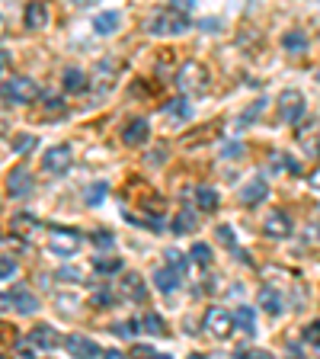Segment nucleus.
Masks as SVG:
<instances>
[{"label":"nucleus","mask_w":320,"mask_h":359,"mask_svg":"<svg viewBox=\"0 0 320 359\" xmlns=\"http://www.w3.org/2000/svg\"><path fill=\"white\" fill-rule=\"evenodd\" d=\"M189 16L183 13V10H160V13H154L148 22H144V29L151 32V36L157 39H173V36H183V32H189Z\"/></svg>","instance_id":"obj_1"},{"label":"nucleus","mask_w":320,"mask_h":359,"mask_svg":"<svg viewBox=\"0 0 320 359\" xmlns=\"http://www.w3.org/2000/svg\"><path fill=\"white\" fill-rule=\"evenodd\" d=\"M0 97L7 100V103H32V100H39V87L36 81H29V77H10V81L0 83Z\"/></svg>","instance_id":"obj_2"},{"label":"nucleus","mask_w":320,"mask_h":359,"mask_svg":"<svg viewBox=\"0 0 320 359\" xmlns=\"http://www.w3.org/2000/svg\"><path fill=\"white\" fill-rule=\"evenodd\" d=\"M205 330H209L211 337H218V340L231 337V330H234V314L228 311V308H221V305H211L209 311H205Z\"/></svg>","instance_id":"obj_3"},{"label":"nucleus","mask_w":320,"mask_h":359,"mask_svg":"<svg viewBox=\"0 0 320 359\" xmlns=\"http://www.w3.org/2000/svg\"><path fill=\"white\" fill-rule=\"evenodd\" d=\"M279 116L288 126L301 122V116H305V97H301L298 90H285L282 97H279Z\"/></svg>","instance_id":"obj_4"},{"label":"nucleus","mask_w":320,"mask_h":359,"mask_svg":"<svg viewBox=\"0 0 320 359\" xmlns=\"http://www.w3.org/2000/svg\"><path fill=\"white\" fill-rule=\"evenodd\" d=\"M77 247H81V234L67 231V228H55L52 238H48V250L58 257H74Z\"/></svg>","instance_id":"obj_5"},{"label":"nucleus","mask_w":320,"mask_h":359,"mask_svg":"<svg viewBox=\"0 0 320 359\" xmlns=\"http://www.w3.org/2000/svg\"><path fill=\"white\" fill-rule=\"evenodd\" d=\"M176 83H179V90H189V93H195V90H202L205 83H209V71H205L202 65H195V61H189V65L179 67Z\"/></svg>","instance_id":"obj_6"},{"label":"nucleus","mask_w":320,"mask_h":359,"mask_svg":"<svg viewBox=\"0 0 320 359\" xmlns=\"http://www.w3.org/2000/svg\"><path fill=\"white\" fill-rule=\"evenodd\" d=\"M71 164H74V154H71L67 144H55V148H48L45 151V157H42V167L48 173H67L71 170Z\"/></svg>","instance_id":"obj_7"},{"label":"nucleus","mask_w":320,"mask_h":359,"mask_svg":"<svg viewBox=\"0 0 320 359\" xmlns=\"http://www.w3.org/2000/svg\"><path fill=\"white\" fill-rule=\"evenodd\" d=\"M32 187H36V180H32V173L26 170V167H16V170H10V177H7V193L10 196H29L32 193Z\"/></svg>","instance_id":"obj_8"},{"label":"nucleus","mask_w":320,"mask_h":359,"mask_svg":"<svg viewBox=\"0 0 320 359\" xmlns=\"http://www.w3.org/2000/svg\"><path fill=\"white\" fill-rule=\"evenodd\" d=\"M64 346H67V353H74V356H103V346L99 344H93L90 337H81V334H71L64 340Z\"/></svg>","instance_id":"obj_9"},{"label":"nucleus","mask_w":320,"mask_h":359,"mask_svg":"<svg viewBox=\"0 0 320 359\" xmlns=\"http://www.w3.org/2000/svg\"><path fill=\"white\" fill-rule=\"evenodd\" d=\"M7 302H10V305H13L20 314H36V311H39V299L32 295L29 289H22V285H16V289L10 292Z\"/></svg>","instance_id":"obj_10"},{"label":"nucleus","mask_w":320,"mask_h":359,"mask_svg":"<svg viewBox=\"0 0 320 359\" xmlns=\"http://www.w3.org/2000/svg\"><path fill=\"white\" fill-rule=\"evenodd\" d=\"M119 26H122L119 10H103V13L93 16V32L97 36H112V32H119Z\"/></svg>","instance_id":"obj_11"},{"label":"nucleus","mask_w":320,"mask_h":359,"mask_svg":"<svg viewBox=\"0 0 320 359\" xmlns=\"http://www.w3.org/2000/svg\"><path fill=\"white\" fill-rule=\"evenodd\" d=\"M179 285H183V269L167 266V269H157V273H154V289H160V292H176Z\"/></svg>","instance_id":"obj_12"},{"label":"nucleus","mask_w":320,"mask_h":359,"mask_svg":"<svg viewBox=\"0 0 320 359\" xmlns=\"http://www.w3.org/2000/svg\"><path fill=\"white\" fill-rule=\"evenodd\" d=\"M148 135H151L148 119H132V122H125V128H122V142L125 144H144L148 142Z\"/></svg>","instance_id":"obj_13"},{"label":"nucleus","mask_w":320,"mask_h":359,"mask_svg":"<svg viewBox=\"0 0 320 359\" xmlns=\"http://www.w3.org/2000/svg\"><path fill=\"white\" fill-rule=\"evenodd\" d=\"M266 196H269V183L263 177L250 180V183L240 189V202H244V205H256V202H263Z\"/></svg>","instance_id":"obj_14"},{"label":"nucleus","mask_w":320,"mask_h":359,"mask_svg":"<svg viewBox=\"0 0 320 359\" xmlns=\"http://www.w3.org/2000/svg\"><path fill=\"white\" fill-rule=\"evenodd\" d=\"M29 344L39 346V350H55V346H61L64 340H61V337L55 334L52 327H45V324H42V327H36V330L29 334Z\"/></svg>","instance_id":"obj_15"},{"label":"nucleus","mask_w":320,"mask_h":359,"mask_svg":"<svg viewBox=\"0 0 320 359\" xmlns=\"http://www.w3.org/2000/svg\"><path fill=\"white\" fill-rule=\"evenodd\" d=\"M48 4H45V0H32L29 7H26V26H29V29H42L45 22H48Z\"/></svg>","instance_id":"obj_16"},{"label":"nucleus","mask_w":320,"mask_h":359,"mask_svg":"<svg viewBox=\"0 0 320 359\" xmlns=\"http://www.w3.org/2000/svg\"><path fill=\"white\" fill-rule=\"evenodd\" d=\"M234 327L240 330V334L253 337L256 334V311L250 305H240L237 311H234Z\"/></svg>","instance_id":"obj_17"},{"label":"nucleus","mask_w":320,"mask_h":359,"mask_svg":"<svg viewBox=\"0 0 320 359\" xmlns=\"http://www.w3.org/2000/svg\"><path fill=\"white\" fill-rule=\"evenodd\" d=\"M256 302H260V305H263V311H269V314H282V308H285V302H282V292L269 289V285H263V289H260V295H256Z\"/></svg>","instance_id":"obj_18"},{"label":"nucleus","mask_w":320,"mask_h":359,"mask_svg":"<svg viewBox=\"0 0 320 359\" xmlns=\"http://www.w3.org/2000/svg\"><path fill=\"white\" fill-rule=\"evenodd\" d=\"M266 234L269 238H288L291 234V218L282 215V212H272L266 218Z\"/></svg>","instance_id":"obj_19"},{"label":"nucleus","mask_w":320,"mask_h":359,"mask_svg":"<svg viewBox=\"0 0 320 359\" xmlns=\"http://www.w3.org/2000/svg\"><path fill=\"white\" fill-rule=\"evenodd\" d=\"M61 83H64L67 93H81V90H87V74H83L81 67H67Z\"/></svg>","instance_id":"obj_20"},{"label":"nucleus","mask_w":320,"mask_h":359,"mask_svg":"<svg viewBox=\"0 0 320 359\" xmlns=\"http://www.w3.org/2000/svg\"><path fill=\"white\" fill-rule=\"evenodd\" d=\"M122 289H125V295H128V299H134V302H144V295H148L144 279L138 276V273H128V276L122 279Z\"/></svg>","instance_id":"obj_21"},{"label":"nucleus","mask_w":320,"mask_h":359,"mask_svg":"<svg viewBox=\"0 0 320 359\" xmlns=\"http://www.w3.org/2000/svg\"><path fill=\"white\" fill-rule=\"evenodd\" d=\"M282 48H288L291 55H301V52H307V32H301V29H291V32H285V36H282Z\"/></svg>","instance_id":"obj_22"},{"label":"nucleus","mask_w":320,"mask_h":359,"mask_svg":"<svg viewBox=\"0 0 320 359\" xmlns=\"http://www.w3.org/2000/svg\"><path fill=\"white\" fill-rule=\"evenodd\" d=\"M195 205H199L202 212H215L218 209V193L211 187H199L195 189Z\"/></svg>","instance_id":"obj_23"},{"label":"nucleus","mask_w":320,"mask_h":359,"mask_svg":"<svg viewBox=\"0 0 320 359\" xmlns=\"http://www.w3.org/2000/svg\"><path fill=\"white\" fill-rule=\"evenodd\" d=\"M173 231L176 234H189L195 231V212L193 209H183L176 218H173Z\"/></svg>","instance_id":"obj_24"},{"label":"nucleus","mask_w":320,"mask_h":359,"mask_svg":"<svg viewBox=\"0 0 320 359\" xmlns=\"http://www.w3.org/2000/svg\"><path fill=\"white\" fill-rule=\"evenodd\" d=\"M138 327H144V334H164L167 324H164V318H157V314H148V318H141V321H138Z\"/></svg>","instance_id":"obj_25"},{"label":"nucleus","mask_w":320,"mask_h":359,"mask_svg":"<svg viewBox=\"0 0 320 359\" xmlns=\"http://www.w3.org/2000/svg\"><path fill=\"white\" fill-rule=\"evenodd\" d=\"M189 257H193L195 263H202V266H209L211 263V250H209V244H193V250H189Z\"/></svg>","instance_id":"obj_26"},{"label":"nucleus","mask_w":320,"mask_h":359,"mask_svg":"<svg viewBox=\"0 0 320 359\" xmlns=\"http://www.w3.org/2000/svg\"><path fill=\"white\" fill-rule=\"evenodd\" d=\"M167 112H170V116H179V119H189V116H193V109H189V103L183 97L173 100V103L167 106Z\"/></svg>","instance_id":"obj_27"},{"label":"nucleus","mask_w":320,"mask_h":359,"mask_svg":"<svg viewBox=\"0 0 320 359\" xmlns=\"http://www.w3.org/2000/svg\"><path fill=\"white\" fill-rule=\"evenodd\" d=\"M16 276V260L10 254H0V279H13Z\"/></svg>","instance_id":"obj_28"},{"label":"nucleus","mask_w":320,"mask_h":359,"mask_svg":"<svg viewBox=\"0 0 320 359\" xmlns=\"http://www.w3.org/2000/svg\"><path fill=\"white\" fill-rule=\"evenodd\" d=\"M29 148H36V135H20V138L13 142L16 154H29Z\"/></svg>","instance_id":"obj_29"},{"label":"nucleus","mask_w":320,"mask_h":359,"mask_svg":"<svg viewBox=\"0 0 320 359\" xmlns=\"http://www.w3.org/2000/svg\"><path fill=\"white\" fill-rule=\"evenodd\" d=\"M167 263L186 273V266H189V257H186V254H179V250H167Z\"/></svg>","instance_id":"obj_30"},{"label":"nucleus","mask_w":320,"mask_h":359,"mask_svg":"<svg viewBox=\"0 0 320 359\" xmlns=\"http://www.w3.org/2000/svg\"><path fill=\"white\" fill-rule=\"evenodd\" d=\"M263 106H266V103H263V100H256V103L250 106V109H246L244 116H240V122H237V126H240V128H246V122H250V119H256V116H260V112H263Z\"/></svg>","instance_id":"obj_31"},{"label":"nucleus","mask_w":320,"mask_h":359,"mask_svg":"<svg viewBox=\"0 0 320 359\" xmlns=\"http://www.w3.org/2000/svg\"><path fill=\"white\" fill-rule=\"evenodd\" d=\"M106 196V183H93V187L87 189V202L90 205H99V199Z\"/></svg>","instance_id":"obj_32"},{"label":"nucleus","mask_w":320,"mask_h":359,"mask_svg":"<svg viewBox=\"0 0 320 359\" xmlns=\"http://www.w3.org/2000/svg\"><path fill=\"white\" fill-rule=\"evenodd\" d=\"M305 340H307L311 346H320V321L307 324V327H305Z\"/></svg>","instance_id":"obj_33"},{"label":"nucleus","mask_w":320,"mask_h":359,"mask_svg":"<svg viewBox=\"0 0 320 359\" xmlns=\"http://www.w3.org/2000/svg\"><path fill=\"white\" fill-rule=\"evenodd\" d=\"M93 266H97L99 273H116V269L122 266V260H103V257H97V260H93Z\"/></svg>","instance_id":"obj_34"},{"label":"nucleus","mask_w":320,"mask_h":359,"mask_svg":"<svg viewBox=\"0 0 320 359\" xmlns=\"http://www.w3.org/2000/svg\"><path fill=\"white\" fill-rule=\"evenodd\" d=\"M112 330H116L119 337H134L138 334V321H122V324H116Z\"/></svg>","instance_id":"obj_35"},{"label":"nucleus","mask_w":320,"mask_h":359,"mask_svg":"<svg viewBox=\"0 0 320 359\" xmlns=\"http://www.w3.org/2000/svg\"><path fill=\"white\" fill-rule=\"evenodd\" d=\"M240 154H244V144H240V142L224 144V157H240Z\"/></svg>","instance_id":"obj_36"},{"label":"nucleus","mask_w":320,"mask_h":359,"mask_svg":"<svg viewBox=\"0 0 320 359\" xmlns=\"http://www.w3.org/2000/svg\"><path fill=\"white\" fill-rule=\"evenodd\" d=\"M218 238H221L224 244L231 247V244H234V231H231V224H221V228H218Z\"/></svg>","instance_id":"obj_37"},{"label":"nucleus","mask_w":320,"mask_h":359,"mask_svg":"<svg viewBox=\"0 0 320 359\" xmlns=\"http://www.w3.org/2000/svg\"><path fill=\"white\" fill-rule=\"evenodd\" d=\"M93 241H97L99 247H112V234L109 231H97V234H93Z\"/></svg>","instance_id":"obj_38"},{"label":"nucleus","mask_w":320,"mask_h":359,"mask_svg":"<svg viewBox=\"0 0 320 359\" xmlns=\"http://www.w3.org/2000/svg\"><path fill=\"white\" fill-rule=\"evenodd\" d=\"M61 276H64L67 283H74V279H81V269H61Z\"/></svg>","instance_id":"obj_39"},{"label":"nucleus","mask_w":320,"mask_h":359,"mask_svg":"<svg viewBox=\"0 0 320 359\" xmlns=\"http://www.w3.org/2000/svg\"><path fill=\"white\" fill-rule=\"evenodd\" d=\"M109 302H112L109 292H99V295H97V305H99V308H109Z\"/></svg>","instance_id":"obj_40"},{"label":"nucleus","mask_w":320,"mask_h":359,"mask_svg":"<svg viewBox=\"0 0 320 359\" xmlns=\"http://www.w3.org/2000/svg\"><path fill=\"white\" fill-rule=\"evenodd\" d=\"M173 7H176V10H183V13H186V10L193 7V0H173Z\"/></svg>","instance_id":"obj_41"},{"label":"nucleus","mask_w":320,"mask_h":359,"mask_svg":"<svg viewBox=\"0 0 320 359\" xmlns=\"http://www.w3.org/2000/svg\"><path fill=\"white\" fill-rule=\"evenodd\" d=\"M311 187H314V189H320V170L311 177Z\"/></svg>","instance_id":"obj_42"},{"label":"nucleus","mask_w":320,"mask_h":359,"mask_svg":"<svg viewBox=\"0 0 320 359\" xmlns=\"http://www.w3.org/2000/svg\"><path fill=\"white\" fill-rule=\"evenodd\" d=\"M0 29H4V20H0Z\"/></svg>","instance_id":"obj_43"}]
</instances>
